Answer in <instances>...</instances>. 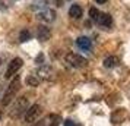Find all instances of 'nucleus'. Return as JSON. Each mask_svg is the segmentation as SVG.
Returning a JSON list of instances; mask_svg holds the SVG:
<instances>
[{
	"label": "nucleus",
	"mask_w": 130,
	"mask_h": 126,
	"mask_svg": "<svg viewBox=\"0 0 130 126\" xmlns=\"http://www.w3.org/2000/svg\"><path fill=\"white\" fill-rule=\"evenodd\" d=\"M19 88H21V78H19V76H15V79L9 84L7 90L5 91V94H3V98H2V104H3L5 107L9 106V104L13 101V98L18 94Z\"/></svg>",
	"instance_id": "1"
},
{
	"label": "nucleus",
	"mask_w": 130,
	"mask_h": 126,
	"mask_svg": "<svg viewBox=\"0 0 130 126\" xmlns=\"http://www.w3.org/2000/svg\"><path fill=\"white\" fill-rule=\"evenodd\" d=\"M28 107H29V101H28V98H26L25 95L18 97V98L15 100V103H13L10 113H9L10 119H18V117H21V116L28 110Z\"/></svg>",
	"instance_id": "2"
},
{
	"label": "nucleus",
	"mask_w": 130,
	"mask_h": 126,
	"mask_svg": "<svg viewBox=\"0 0 130 126\" xmlns=\"http://www.w3.org/2000/svg\"><path fill=\"white\" fill-rule=\"evenodd\" d=\"M66 63H69V66L72 67H83L86 66V59H83L82 56H79L76 53H69L66 56Z\"/></svg>",
	"instance_id": "3"
},
{
	"label": "nucleus",
	"mask_w": 130,
	"mask_h": 126,
	"mask_svg": "<svg viewBox=\"0 0 130 126\" xmlns=\"http://www.w3.org/2000/svg\"><path fill=\"white\" fill-rule=\"evenodd\" d=\"M41 114V107L38 104H32L28 107V110L25 111V122L28 123H34L38 120V116Z\"/></svg>",
	"instance_id": "4"
},
{
	"label": "nucleus",
	"mask_w": 130,
	"mask_h": 126,
	"mask_svg": "<svg viewBox=\"0 0 130 126\" xmlns=\"http://www.w3.org/2000/svg\"><path fill=\"white\" fill-rule=\"evenodd\" d=\"M22 67V59H19V57H15L13 60H10V63L7 65V69H6V73H5V76L6 78H12L13 75H16L18 71Z\"/></svg>",
	"instance_id": "5"
},
{
	"label": "nucleus",
	"mask_w": 130,
	"mask_h": 126,
	"mask_svg": "<svg viewBox=\"0 0 130 126\" xmlns=\"http://www.w3.org/2000/svg\"><path fill=\"white\" fill-rule=\"evenodd\" d=\"M53 75H54V72L50 66H42L38 69V72H37L35 76L40 81H50V79L53 78Z\"/></svg>",
	"instance_id": "6"
},
{
	"label": "nucleus",
	"mask_w": 130,
	"mask_h": 126,
	"mask_svg": "<svg viewBox=\"0 0 130 126\" xmlns=\"http://www.w3.org/2000/svg\"><path fill=\"white\" fill-rule=\"evenodd\" d=\"M50 37H51V31H50V28L44 26V25H40V26L37 28V38H38L40 41H47Z\"/></svg>",
	"instance_id": "7"
},
{
	"label": "nucleus",
	"mask_w": 130,
	"mask_h": 126,
	"mask_svg": "<svg viewBox=\"0 0 130 126\" xmlns=\"http://www.w3.org/2000/svg\"><path fill=\"white\" fill-rule=\"evenodd\" d=\"M37 18L40 19V21H42V22H53L54 19H56V12L51 10V9H47V10H44V12L38 13Z\"/></svg>",
	"instance_id": "8"
},
{
	"label": "nucleus",
	"mask_w": 130,
	"mask_h": 126,
	"mask_svg": "<svg viewBox=\"0 0 130 126\" xmlns=\"http://www.w3.org/2000/svg\"><path fill=\"white\" fill-rule=\"evenodd\" d=\"M42 122H44V126H60L61 117H60L59 114H50Z\"/></svg>",
	"instance_id": "9"
},
{
	"label": "nucleus",
	"mask_w": 130,
	"mask_h": 126,
	"mask_svg": "<svg viewBox=\"0 0 130 126\" xmlns=\"http://www.w3.org/2000/svg\"><path fill=\"white\" fill-rule=\"evenodd\" d=\"M96 22L100 25H102V26H111V24H112V19H111V16L108 15V13H101L100 12V15L96 16V19H95Z\"/></svg>",
	"instance_id": "10"
},
{
	"label": "nucleus",
	"mask_w": 130,
	"mask_h": 126,
	"mask_svg": "<svg viewBox=\"0 0 130 126\" xmlns=\"http://www.w3.org/2000/svg\"><path fill=\"white\" fill-rule=\"evenodd\" d=\"M76 44H77V47L82 48V50H89L92 47V43H91V40L88 37H79L76 40Z\"/></svg>",
	"instance_id": "11"
},
{
	"label": "nucleus",
	"mask_w": 130,
	"mask_h": 126,
	"mask_svg": "<svg viewBox=\"0 0 130 126\" xmlns=\"http://www.w3.org/2000/svg\"><path fill=\"white\" fill-rule=\"evenodd\" d=\"M118 63H120V60L116 56H110V57H105L104 59V66L105 67H116Z\"/></svg>",
	"instance_id": "12"
},
{
	"label": "nucleus",
	"mask_w": 130,
	"mask_h": 126,
	"mask_svg": "<svg viewBox=\"0 0 130 126\" xmlns=\"http://www.w3.org/2000/svg\"><path fill=\"white\" fill-rule=\"evenodd\" d=\"M69 15H70L72 18L79 19L80 16H82V7L77 6V5H73V6L69 9Z\"/></svg>",
	"instance_id": "13"
},
{
	"label": "nucleus",
	"mask_w": 130,
	"mask_h": 126,
	"mask_svg": "<svg viewBox=\"0 0 130 126\" xmlns=\"http://www.w3.org/2000/svg\"><path fill=\"white\" fill-rule=\"evenodd\" d=\"M29 38H31V32H29V31H26V30H24L22 32H21V35H19V40H21L22 43L28 41Z\"/></svg>",
	"instance_id": "14"
},
{
	"label": "nucleus",
	"mask_w": 130,
	"mask_h": 126,
	"mask_svg": "<svg viewBox=\"0 0 130 126\" xmlns=\"http://www.w3.org/2000/svg\"><path fill=\"white\" fill-rule=\"evenodd\" d=\"M89 15H91V18L94 19H96V16H98V15H100V10H96V9H95V7H92V9H91V10H89Z\"/></svg>",
	"instance_id": "15"
},
{
	"label": "nucleus",
	"mask_w": 130,
	"mask_h": 126,
	"mask_svg": "<svg viewBox=\"0 0 130 126\" xmlns=\"http://www.w3.org/2000/svg\"><path fill=\"white\" fill-rule=\"evenodd\" d=\"M38 82H40V79L37 78H32V76H31V78H28V84L29 85H38Z\"/></svg>",
	"instance_id": "16"
},
{
	"label": "nucleus",
	"mask_w": 130,
	"mask_h": 126,
	"mask_svg": "<svg viewBox=\"0 0 130 126\" xmlns=\"http://www.w3.org/2000/svg\"><path fill=\"white\" fill-rule=\"evenodd\" d=\"M64 126H76V123H75V122H72V120H66Z\"/></svg>",
	"instance_id": "17"
},
{
	"label": "nucleus",
	"mask_w": 130,
	"mask_h": 126,
	"mask_svg": "<svg viewBox=\"0 0 130 126\" xmlns=\"http://www.w3.org/2000/svg\"><path fill=\"white\" fill-rule=\"evenodd\" d=\"M3 111H5V106L2 104V101H0V119L3 117Z\"/></svg>",
	"instance_id": "18"
},
{
	"label": "nucleus",
	"mask_w": 130,
	"mask_h": 126,
	"mask_svg": "<svg viewBox=\"0 0 130 126\" xmlns=\"http://www.w3.org/2000/svg\"><path fill=\"white\" fill-rule=\"evenodd\" d=\"M31 126H44V122L41 120V122H38V123H32Z\"/></svg>",
	"instance_id": "19"
},
{
	"label": "nucleus",
	"mask_w": 130,
	"mask_h": 126,
	"mask_svg": "<svg viewBox=\"0 0 130 126\" xmlns=\"http://www.w3.org/2000/svg\"><path fill=\"white\" fill-rule=\"evenodd\" d=\"M96 3H100V5H104V3H107V0H95Z\"/></svg>",
	"instance_id": "20"
},
{
	"label": "nucleus",
	"mask_w": 130,
	"mask_h": 126,
	"mask_svg": "<svg viewBox=\"0 0 130 126\" xmlns=\"http://www.w3.org/2000/svg\"><path fill=\"white\" fill-rule=\"evenodd\" d=\"M0 9H2V2H0Z\"/></svg>",
	"instance_id": "21"
}]
</instances>
